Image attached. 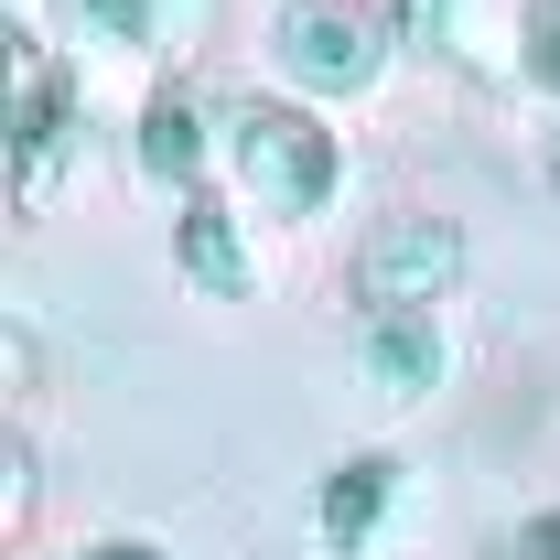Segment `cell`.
<instances>
[{"instance_id":"8992f818","label":"cell","mask_w":560,"mask_h":560,"mask_svg":"<svg viewBox=\"0 0 560 560\" xmlns=\"http://www.w3.org/2000/svg\"><path fill=\"white\" fill-rule=\"evenodd\" d=\"M355 366L377 399H420L442 377V324L431 313H355Z\"/></svg>"},{"instance_id":"8fae6325","label":"cell","mask_w":560,"mask_h":560,"mask_svg":"<svg viewBox=\"0 0 560 560\" xmlns=\"http://www.w3.org/2000/svg\"><path fill=\"white\" fill-rule=\"evenodd\" d=\"M97 44H151V0H66Z\"/></svg>"},{"instance_id":"30bf717a","label":"cell","mask_w":560,"mask_h":560,"mask_svg":"<svg viewBox=\"0 0 560 560\" xmlns=\"http://www.w3.org/2000/svg\"><path fill=\"white\" fill-rule=\"evenodd\" d=\"M33 506H44V486H33V442H11V453H0V528L22 539V528H33Z\"/></svg>"},{"instance_id":"6da1fadb","label":"cell","mask_w":560,"mask_h":560,"mask_svg":"<svg viewBox=\"0 0 560 560\" xmlns=\"http://www.w3.org/2000/svg\"><path fill=\"white\" fill-rule=\"evenodd\" d=\"M420 66H453L475 86H528V0H388Z\"/></svg>"},{"instance_id":"52a82bcc","label":"cell","mask_w":560,"mask_h":560,"mask_svg":"<svg viewBox=\"0 0 560 560\" xmlns=\"http://www.w3.org/2000/svg\"><path fill=\"white\" fill-rule=\"evenodd\" d=\"M388 495H399V464H388V453H346V464H324V486H313V528H324L335 550H366L377 517H388Z\"/></svg>"},{"instance_id":"3957f363","label":"cell","mask_w":560,"mask_h":560,"mask_svg":"<svg viewBox=\"0 0 560 560\" xmlns=\"http://www.w3.org/2000/svg\"><path fill=\"white\" fill-rule=\"evenodd\" d=\"M464 280V226L453 215H388L355 248V302L366 313H431Z\"/></svg>"},{"instance_id":"277c9868","label":"cell","mask_w":560,"mask_h":560,"mask_svg":"<svg viewBox=\"0 0 560 560\" xmlns=\"http://www.w3.org/2000/svg\"><path fill=\"white\" fill-rule=\"evenodd\" d=\"M270 44H280V66L302 75V86H324V97H355V86L377 75V55H388L355 0H291Z\"/></svg>"},{"instance_id":"9c48e42d","label":"cell","mask_w":560,"mask_h":560,"mask_svg":"<svg viewBox=\"0 0 560 560\" xmlns=\"http://www.w3.org/2000/svg\"><path fill=\"white\" fill-rule=\"evenodd\" d=\"M173 259H184V280H195V291H215V302H237V291H248V248H237V215L215 206V195H184Z\"/></svg>"},{"instance_id":"5b68a950","label":"cell","mask_w":560,"mask_h":560,"mask_svg":"<svg viewBox=\"0 0 560 560\" xmlns=\"http://www.w3.org/2000/svg\"><path fill=\"white\" fill-rule=\"evenodd\" d=\"M11 75H22V108H11V140H22V195H55V162H66V140H75V86H66V66H55L44 44H22Z\"/></svg>"},{"instance_id":"4fadbf2b","label":"cell","mask_w":560,"mask_h":560,"mask_svg":"<svg viewBox=\"0 0 560 560\" xmlns=\"http://www.w3.org/2000/svg\"><path fill=\"white\" fill-rule=\"evenodd\" d=\"M0 355H11V388L33 399V377H44V346H33V324H11V335H0Z\"/></svg>"},{"instance_id":"7a4b0ae2","label":"cell","mask_w":560,"mask_h":560,"mask_svg":"<svg viewBox=\"0 0 560 560\" xmlns=\"http://www.w3.org/2000/svg\"><path fill=\"white\" fill-rule=\"evenodd\" d=\"M237 184L270 215H324V195H335V130L313 108H280V97L237 108Z\"/></svg>"},{"instance_id":"7c38bea8","label":"cell","mask_w":560,"mask_h":560,"mask_svg":"<svg viewBox=\"0 0 560 560\" xmlns=\"http://www.w3.org/2000/svg\"><path fill=\"white\" fill-rule=\"evenodd\" d=\"M528 86L560 97V0H528Z\"/></svg>"},{"instance_id":"9a60e30c","label":"cell","mask_w":560,"mask_h":560,"mask_svg":"<svg viewBox=\"0 0 560 560\" xmlns=\"http://www.w3.org/2000/svg\"><path fill=\"white\" fill-rule=\"evenodd\" d=\"M75 560H173V550H151V539H86Z\"/></svg>"},{"instance_id":"ba28073f","label":"cell","mask_w":560,"mask_h":560,"mask_svg":"<svg viewBox=\"0 0 560 560\" xmlns=\"http://www.w3.org/2000/svg\"><path fill=\"white\" fill-rule=\"evenodd\" d=\"M130 162H140V184H184L195 195V173H206V108H195V86H162L151 108H140V130H130Z\"/></svg>"},{"instance_id":"2e32d148","label":"cell","mask_w":560,"mask_h":560,"mask_svg":"<svg viewBox=\"0 0 560 560\" xmlns=\"http://www.w3.org/2000/svg\"><path fill=\"white\" fill-rule=\"evenodd\" d=\"M550 184H560V130H550Z\"/></svg>"},{"instance_id":"5bb4252c","label":"cell","mask_w":560,"mask_h":560,"mask_svg":"<svg viewBox=\"0 0 560 560\" xmlns=\"http://www.w3.org/2000/svg\"><path fill=\"white\" fill-rule=\"evenodd\" d=\"M495 560H560V517H528V528H517Z\"/></svg>"}]
</instances>
